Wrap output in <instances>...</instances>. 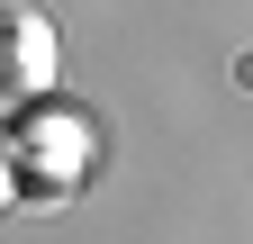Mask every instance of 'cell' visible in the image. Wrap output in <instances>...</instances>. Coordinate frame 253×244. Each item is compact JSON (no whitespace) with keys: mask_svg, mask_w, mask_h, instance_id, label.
<instances>
[{"mask_svg":"<svg viewBox=\"0 0 253 244\" xmlns=\"http://www.w3.org/2000/svg\"><path fill=\"white\" fill-rule=\"evenodd\" d=\"M63 64V37L45 9H0V100H45Z\"/></svg>","mask_w":253,"mask_h":244,"instance_id":"6da1fadb","label":"cell"},{"mask_svg":"<svg viewBox=\"0 0 253 244\" xmlns=\"http://www.w3.org/2000/svg\"><path fill=\"white\" fill-rule=\"evenodd\" d=\"M9 145H18V172H37V181H82L90 172V127L82 118H37Z\"/></svg>","mask_w":253,"mask_h":244,"instance_id":"7a4b0ae2","label":"cell"},{"mask_svg":"<svg viewBox=\"0 0 253 244\" xmlns=\"http://www.w3.org/2000/svg\"><path fill=\"white\" fill-rule=\"evenodd\" d=\"M9 199H18V145H9V127H0V217H9Z\"/></svg>","mask_w":253,"mask_h":244,"instance_id":"3957f363","label":"cell"}]
</instances>
